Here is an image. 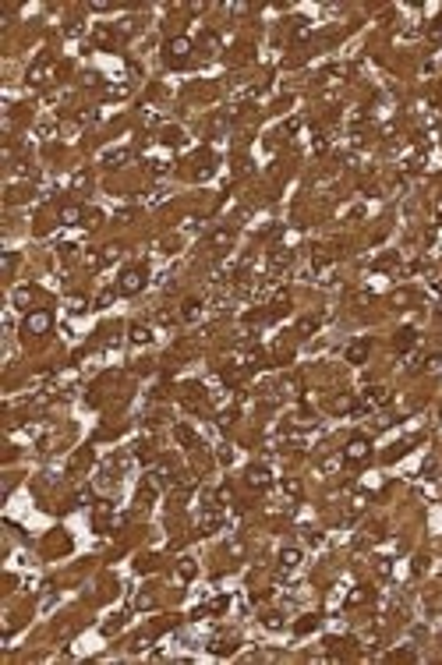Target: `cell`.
<instances>
[{
    "label": "cell",
    "mask_w": 442,
    "mask_h": 665,
    "mask_svg": "<svg viewBox=\"0 0 442 665\" xmlns=\"http://www.w3.org/2000/svg\"><path fill=\"white\" fill-rule=\"evenodd\" d=\"M53 326V315L50 311H28L25 315V332H32V336H42Z\"/></svg>",
    "instance_id": "1"
},
{
    "label": "cell",
    "mask_w": 442,
    "mask_h": 665,
    "mask_svg": "<svg viewBox=\"0 0 442 665\" xmlns=\"http://www.w3.org/2000/svg\"><path fill=\"white\" fill-rule=\"evenodd\" d=\"M368 453H372L368 439H364V435H354V439L347 443V449H343V460H350V464H361V460H368Z\"/></svg>",
    "instance_id": "2"
},
{
    "label": "cell",
    "mask_w": 442,
    "mask_h": 665,
    "mask_svg": "<svg viewBox=\"0 0 442 665\" xmlns=\"http://www.w3.org/2000/svg\"><path fill=\"white\" fill-rule=\"evenodd\" d=\"M188 53H191V39L177 36V39H170V43H167V60H170V64H184Z\"/></svg>",
    "instance_id": "3"
},
{
    "label": "cell",
    "mask_w": 442,
    "mask_h": 665,
    "mask_svg": "<svg viewBox=\"0 0 442 665\" xmlns=\"http://www.w3.org/2000/svg\"><path fill=\"white\" fill-rule=\"evenodd\" d=\"M142 287H145V273L142 269H127V273L121 276V283H117V290L121 294H138Z\"/></svg>",
    "instance_id": "4"
},
{
    "label": "cell",
    "mask_w": 442,
    "mask_h": 665,
    "mask_svg": "<svg viewBox=\"0 0 442 665\" xmlns=\"http://www.w3.org/2000/svg\"><path fill=\"white\" fill-rule=\"evenodd\" d=\"M389 397H393V393L386 386H372V389L364 393V403L368 407H382V403H389Z\"/></svg>",
    "instance_id": "5"
},
{
    "label": "cell",
    "mask_w": 442,
    "mask_h": 665,
    "mask_svg": "<svg viewBox=\"0 0 442 665\" xmlns=\"http://www.w3.org/2000/svg\"><path fill=\"white\" fill-rule=\"evenodd\" d=\"M364 357H368V343L364 340H358V343L347 347V361H350V365H364Z\"/></svg>",
    "instance_id": "6"
},
{
    "label": "cell",
    "mask_w": 442,
    "mask_h": 665,
    "mask_svg": "<svg viewBox=\"0 0 442 665\" xmlns=\"http://www.w3.org/2000/svg\"><path fill=\"white\" fill-rule=\"evenodd\" d=\"M216 527H219V510H216V506H205V513H202V531L212 534Z\"/></svg>",
    "instance_id": "7"
},
{
    "label": "cell",
    "mask_w": 442,
    "mask_h": 665,
    "mask_svg": "<svg viewBox=\"0 0 442 665\" xmlns=\"http://www.w3.org/2000/svg\"><path fill=\"white\" fill-rule=\"evenodd\" d=\"M248 485L252 488H265L269 485V471H265V467H252V471H248Z\"/></svg>",
    "instance_id": "8"
},
{
    "label": "cell",
    "mask_w": 442,
    "mask_h": 665,
    "mask_svg": "<svg viewBox=\"0 0 442 665\" xmlns=\"http://www.w3.org/2000/svg\"><path fill=\"white\" fill-rule=\"evenodd\" d=\"M297 563H301V549H283L279 552V566L283 570H294Z\"/></svg>",
    "instance_id": "9"
},
{
    "label": "cell",
    "mask_w": 442,
    "mask_h": 665,
    "mask_svg": "<svg viewBox=\"0 0 442 665\" xmlns=\"http://www.w3.org/2000/svg\"><path fill=\"white\" fill-rule=\"evenodd\" d=\"M149 336H152V332L145 329V326H131V340H135V343H149Z\"/></svg>",
    "instance_id": "10"
},
{
    "label": "cell",
    "mask_w": 442,
    "mask_h": 665,
    "mask_svg": "<svg viewBox=\"0 0 442 665\" xmlns=\"http://www.w3.org/2000/svg\"><path fill=\"white\" fill-rule=\"evenodd\" d=\"M61 220H64V223H78V220H82V209H78V205H67L64 213H61Z\"/></svg>",
    "instance_id": "11"
},
{
    "label": "cell",
    "mask_w": 442,
    "mask_h": 665,
    "mask_svg": "<svg viewBox=\"0 0 442 665\" xmlns=\"http://www.w3.org/2000/svg\"><path fill=\"white\" fill-rule=\"evenodd\" d=\"M202 315V305L198 301H184V319H198Z\"/></svg>",
    "instance_id": "12"
},
{
    "label": "cell",
    "mask_w": 442,
    "mask_h": 665,
    "mask_svg": "<svg viewBox=\"0 0 442 665\" xmlns=\"http://www.w3.org/2000/svg\"><path fill=\"white\" fill-rule=\"evenodd\" d=\"M364 598H368V591H364V587H354V591L347 595V605H361Z\"/></svg>",
    "instance_id": "13"
},
{
    "label": "cell",
    "mask_w": 442,
    "mask_h": 665,
    "mask_svg": "<svg viewBox=\"0 0 442 665\" xmlns=\"http://www.w3.org/2000/svg\"><path fill=\"white\" fill-rule=\"evenodd\" d=\"M396 343H400V347H403V351H407V347H410V343H414V329H403V332H400V340H396Z\"/></svg>",
    "instance_id": "14"
},
{
    "label": "cell",
    "mask_w": 442,
    "mask_h": 665,
    "mask_svg": "<svg viewBox=\"0 0 442 665\" xmlns=\"http://www.w3.org/2000/svg\"><path fill=\"white\" fill-rule=\"evenodd\" d=\"M318 626V619L312 616V619H301V623H297V633H308V630H315Z\"/></svg>",
    "instance_id": "15"
},
{
    "label": "cell",
    "mask_w": 442,
    "mask_h": 665,
    "mask_svg": "<svg viewBox=\"0 0 442 665\" xmlns=\"http://www.w3.org/2000/svg\"><path fill=\"white\" fill-rule=\"evenodd\" d=\"M177 439H181V443H188V446H195V435H191V432H188L184 425H181V428H177Z\"/></svg>",
    "instance_id": "16"
},
{
    "label": "cell",
    "mask_w": 442,
    "mask_h": 665,
    "mask_svg": "<svg viewBox=\"0 0 442 665\" xmlns=\"http://www.w3.org/2000/svg\"><path fill=\"white\" fill-rule=\"evenodd\" d=\"M181 577H184V580L195 577V563H191V559H184V563H181Z\"/></svg>",
    "instance_id": "17"
},
{
    "label": "cell",
    "mask_w": 442,
    "mask_h": 665,
    "mask_svg": "<svg viewBox=\"0 0 442 665\" xmlns=\"http://www.w3.org/2000/svg\"><path fill=\"white\" fill-rule=\"evenodd\" d=\"M212 244L219 248V244H230V230H219V234H212Z\"/></svg>",
    "instance_id": "18"
},
{
    "label": "cell",
    "mask_w": 442,
    "mask_h": 665,
    "mask_svg": "<svg viewBox=\"0 0 442 665\" xmlns=\"http://www.w3.org/2000/svg\"><path fill=\"white\" fill-rule=\"evenodd\" d=\"M315 326H318L315 319H301V326H297V329H301V332H304V336H308V332H315Z\"/></svg>",
    "instance_id": "19"
},
{
    "label": "cell",
    "mask_w": 442,
    "mask_h": 665,
    "mask_svg": "<svg viewBox=\"0 0 442 665\" xmlns=\"http://www.w3.org/2000/svg\"><path fill=\"white\" fill-rule=\"evenodd\" d=\"M265 626H269V630H279V626H283V619H279V616H265Z\"/></svg>",
    "instance_id": "20"
},
{
    "label": "cell",
    "mask_w": 442,
    "mask_h": 665,
    "mask_svg": "<svg viewBox=\"0 0 442 665\" xmlns=\"http://www.w3.org/2000/svg\"><path fill=\"white\" fill-rule=\"evenodd\" d=\"M287 492L290 495H301V481H287Z\"/></svg>",
    "instance_id": "21"
},
{
    "label": "cell",
    "mask_w": 442,
    "mask_h": 665,
    "mask_svg": "<svg viewBox=\"0 0 442 665\" xmlns=\"http://www.w3.org/2000/svg\"><path fill=\"white\" fill-rule=\"evenodd\" d=\"M432 39H442V22H439V25L432 28Z\"/></svg>",
    "instance_id": "22"
}]
</instances>
